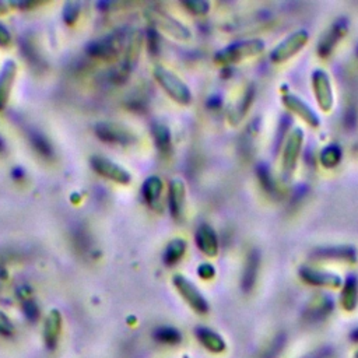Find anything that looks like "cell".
Returning <instances> with one entry per match:
<instances>
[{
  "instance_id": "1",
  "label": "cell",
  "mask_w": 358,
  "mask_h": 358,
  "mask_svg": "<svg viewBox=\"0 0 358 358\" xmlns=\"http://www.w3.org/2000/svg\"><path fill=\"white\" fill-rule=\"evenodd\" d=\"M154 78L159 87L179 105H189L192 101V92L182 78L164 66L154 69Z\"/></svg>"
},
{
  "instance_id": "2",
  "label": "cell",
  "mask_w": 358,
  "mask_h": 358,
  "mask_svg": "<svg viewBox=\"0 0 358 358\" xmlns=\"http://www.w3.org/2000/svg\"><path fill=\"white\" fill-rule=\"evenodd\" d=\"M124 42H126V31L124 29H116L105 36L94 41L88 46L90 56L99 59V60H113L124 50Z\"/></svg>"
},
{
  "instance_id": "3",
  "label": "cell",
  "mask_w": 358,
  "mask_h": 358,
  "mask_svg": "<svg viewBox=\"0 0 358 358\" xmlns=\"http://www.w3.org/2000/svg\"><path fill=\"white\" fill-rule=\"evenodd\" d=\"M263 50H264V42L262 39H257V38L246 39V41L232 43V45L218 50L214 56V60L218 64L227 66V64L238 63L248 57L257 56Z\"/></svg>"
},
{
  "instance_id": "4",
  "label": "cell",
  "mask_w": 358,
  "mask_h": 358,
  "mask_svg": "<svg viewBox=\"0 0 358 358\" xmlns=\"http://www.w3.org/2000/svg\"><path fill=\"white\" fill-rule=\"evenodd\" d=\"M147 20L152 24L154 28L164 32L165 35L176 39V41H187L192 38L190 29L182 24L179 20H176L173 15L164 10H148L145 11Z\"/></svg>"
},
{
  "instance_id": "5",
  "label": "cell",
  "mask_w": 358,
  "mask_h": 358,
  "mask_svg": "<svg viewBox=\"0 0 358 358\" xmlns=\"http://www.w3.org/2000/svg\"><path fill=\"white\" fill-rule=\"evenodd\" d=\"M140 50H141V35L138 31H134L129 36V42L124 46L123 56H122L119 66L112 71L110 80L115 84H123L130 77V74L133 73V70L138 62Z\"/></svg>"
},
{
  "instance_id": "6",
  "label": "cell",
  "mask_w": 358,
  "mask_h": 358,
  "mask_svg": "<svg viewBox=\"0 0 358 358\" xmlns=\"http://www.w3.org/2000/svg\"><path fill=\"white\" fill-rule=\"evenodd\" d=\"M173 285L178 291V294L182 296V299L197 313L204 315L208 310V303L203 294L199 291V288L185 275L182 274H175L173 278Z\"/></svg>"
},
{
  "instance_id": "7",
  "label": "cell",
  "mask_w": 358,
  "mask_h": 358,
  "mask_svg": "<svg viewBox=\"0 0 358 358\" xmlns=\"http://www.w3.org/2000/svg\"><path fill=\"white\" fill-rule=\"evenodd\" d=\"M94 131L99 140L109 144L127 145L136 141L134 133L129 127L116 122H98Z\"/></svg>"
},
{
  "instance_id": "8",
  "label": "cell",
  "mask_w": 358,
  "mask_h": 358,
  "mask_svg": "<svg viewBox=\"0 0 358 358\" xmlns=\"http://www.w3.org/2000/svg\"><path fill=\"white\" fill-rule=\"evenodd\" d=\"M309 34L305 29H298L280 42L270 53V60L274 63H284L296 55L308 42Z\"/></svg>"
},
{
  "instance_id": "9",
  "label": "cell",
  "mask_w": 358,
  "mask_h": 358,
  "mask_svg": "<svg viewBox=\"0 0 358 358\" xmlns=\"http://www.w3.org/2000/svg\"><path fill=\"white\" fill-rule=\"evenodd\" d=\"M312 90L319 108L323 112H330L334 105V94L330 77L324 70L317 69L312 73Z\"/></svg>"
},
{
  "instance_id": "10",
  "label": "cell",
  "mask_w": 358,
  "mask_h": 358,
  "mask_svg": "<svg viewBox=\"0 0 358 358\" xmlns=\"http://www.w3.org/2000/svg\"><path fill=\"white\" fill-rule=\"evenodd\" d=\"M302 143H303V131L299 127H295L287 137L284 151H282V171L287 176L292 175L295 171L296 162L299 159V154L302 150Z\"/></svg>"
},
{
  "instance_id": "11",
  "label": "cell",
  "mask_w": 358,
  "mask_h": 358,
  "mask_svg": "<svg viewBox=\"0 0 358 358\" xmlns=\"http://www.w3.org/2000/svg\"><path fill=\"white\" fill-rule=\"evenodd\" d=\"M91 166L96 173L101 176L110 179L120 185H127L131 180V175L127 169H124L122 165L110 161L109 158H105L102 155H94L91 158Z\"/></svg>"
},
{
  "instance_id": "12",
  "label": "cell",
  "mask_w": 358,
  "mask_h": 358,
  "mask_svg": "<svg viewBox=\"0 0 358 358\" xmlns=\"http://www.w3.org/2000/svg\"><path fill=\"white\" fill-rule=\"evenodd\" d=\"M282 105L291 110L294 115H296L299 119H302L306 124L310 127H319L320 126V119L319 116L313 112V109L299 96L294 94H284L282 95Z\"/></svg>"
},
{
  "instance_id": "13",
  "label": "cell",
  "mask_w": 358,
  "mask_h": 358,
  "mask_svg": "<svg viewBox=\"0 0 358 358\" xmlns=\"http://www.w3.org/2000/svg\"><path fill=\"white\" fill-rule=\"evenodd\" d=\"M185 199H186V186L185 182L179 178H175L169 182L168 186V206L171 215L173 218H179L185 208Z\"/></svg>"
},
{
  "instance_id": "14",
  "label": "cell",
  "mask_w": 358,
  "mask_h": 358,
  "mask_svg": "<svg viewBox=\"0 0 358 358\" xmlns=\"http://www.w3.org/2000/svg\"><path fill=\"white\" fill-rule=\"evenodd\" d=\"M62 324H63L62 313L57 309L49 310L43 324V340L49 350L56 348L60 338V333H62Z\"/></svg>"
},
{
  "instance_id": "15",
  "label": "cell",
  "mask_w": 358,
  "mask_h": 358,
  "mask_svg": "<svg viewBox=\"0 0 358 358\" xmlns=\"http://www.w3.org/2000/svg\"><path fill=\"white\" fill-rule=\"evenodd\" d=\"M194 241L197 248L208 257H214L218 253V239L215 235V231L207 225L201 224L194 235Z\"/></svg>"
},
{
  "instance_id": "16",
  "label": "cell",
  "mask_w": 358,
  "mask_h": 358,
  "mask_svg": "<svg viewBox=\"0 0 358 358\" xmlns=\"http://www.w3.org/2000/svg\"><path fill=\"white\" fill-rule=\"evenodd\" d=\"M17 76V63L7 60L0 71V110L7 105Z\"/></svg>"
},
{
  "instance_id": "17",
  "label": "cell",
  "mask_w": 358,
  "mask_h": 358,
  "mask_svg": "<svg viewBox=\"0 0 358 358\" xmlns=\"http://www.w3.org/2000/svg\"><path fill=\"white\" fill-rule=\"evenodd\" d=\"M299 275L303 281L317 285V287H330V288H337L341 285V278L333 273H324L319 270H312L309 267H303L299 271Z\"/></svg>"
},
{
  "instance_id": "18",
  "label": "cell",
  "mask_w": 358,
  "mask_h": 358,
  "mask_svg": "<svg viewBox=\"0 0 358 358\" xmlns=\"http://www.w3.org/2000/svg\"><path fill=\"white\" fill-rule=\"evenodd\" d=\"M196 337L200 341V344L211 352L218 354V352H222L225 350V341L222 340V337L218 333H215L210 329L199 327L196 330Z\"/></svg>"
},
{
  "instance_id": "19",
  "label": "cell",
  "mask_w": 358,
  "mask_h": 358,
  "mask_svg": "<svg viewBox=\"0 0 358 358\" xmlns=\"http://www.w3.org/2000/svg\"><path fill=\"white\" fill-rule=\"evenodd\" d=\"M154 143L162 154H168L172 147V137L169 127L162 122H155L151 127Z\"/></svg>"
},
{
  "instance_id": "20",
  "label": "cell",
  "mask_w": 358,
  "mask_h": 358,
  "mask_svg": "<svg viewBox=\"0 0 358 358\" xmlns=\"http://www.w3.org/2000/svg\"><path fill=\"white\" fill-rule=\"evenodd\" d=\"M340 302L341 306L345 310H354L357 303H358V282L354 277H350L344 285H343V291L340 295Z\"/></svg>"
},
{
  "instance_id": "21",
  "label": "cell",
  "mask_w": 358,
  "mask_h": 358,
  "mask_svg": "<svg viewBox=\"0 0 358 358\" xmlns=\"http://www.w3.org/2000/svg\"><path fill=\"white\" fill-rule=\"evenodd\" d=\"M162 189H164V183H162V179L157 175H152V176H148L144 182H143V186H141V194L144 197V200L147 203H154L159 199L161 193H162Z\"/></svg>"
},
{
  "instance_id": "22",
  "label": "cell",
  "mask_w": 358,
  "mask_h": 358,
  "mask_svg": "<svg viewBox=\"0 0 358 358\" xmlns=\"http://www.w3.org/2000/svg\"><path fill=\"white\" fill-rule=\"evenodd\" d=\"M186 252V242L182 238L172 239L164 250V262L166 264H175Z\"/></svg>"
},
{
  "instance_id": "23",
  "label": "cell",
  "mask_w": 358,
  "mask_h": 358,
  "mask_svg": "<svg viewBox=\"0 0 358 358\" xmlns=\"http://www.w3.org/2000/svg\"><path fill=\"white\" fill-rule=\"evenodd\" d=\"M31 143H32V147L38 151V154H41L42 157L45 158H49L52 157L53 154V150H52V145L49 143V140L41 134V133H34L31 136Z\"/></svg>"
},
{
  "instance_id": "24",
  "label": "cell",
  "mask_w": 358,
  "mask_h": 358,
  "mask_svg": "<svg viewBox=\"0 0 358 358\" xmlns=\"http://www.w3.org/2000/svg\"><path fill=\"white\" fill-rule=\"evenodd\" d=\"M80 8H81V3H78V1H67L64 4V7H63V11H62L63 21L67 25L76 24V21L80 17Z\"/></svg>"
},
{
  "instance_id": "25",
  "label": "cell",
  "mask_w": 358,
  "mask_h": 358,
  "mask_svg": "<svg viewBox=\"0 0 358 358\" xmlns=\"http://www.w3.org/2000/svg\"><path fill=\"white\" fill-rule=\"evenodd\" d=\"M155 338L165 344H176L180 341V334L173 327H159L155 331Z\"/></svg>"
},
{
  "instance_id": "26",
  "label": "cell",
  "mask_w": 358,
  "mask_h": 358,
  "mask_svg": "<svg viewBox=\"0 0 358 358\" xmlns=\"http://www.w3.org/2000/svg\"><path fill=\"white\" fill-rule=\"evenodd\" d=\"M182 6L185 8H187L192 14H206L210 8V4L207 1H203V0H190V1H183Z\"/></svg>"
},
{
  "instance_id": "27",
  "label": "cell",
  "mask_w": 358,
  "mask_h": 358,
  "mask_svg": "<svg viewBox=\"0 0 358 358\" xmlns=\"http://www.w3.org/2000/svg\"><path fill=\"white\" fill-rule=\"evenodd\" d=\"M340 158V152L336 147H329L326 150L322 151V155H320V159H322V164L324 166H333L337 164Z\"/></svg>"
},
{
  "instance_id": "28",
  "label": "cell",
  "mask_w": 358,
  "mask_h": 358,
  "mask_svg": "<svg viewBox=\"0 0 358 358\" xmlns=\"http://www.w3.org/2000/svg\"><path fill=\"white\" fill-rule=\"evenodd\" d=\"M14 331H15V327H14L13 322L3 310H0V334L10 337L14 334Z\"/></svg>"
},
{
  "instance_id": "29",
  "label": "cell",
  "mask_w": 358,
  "mask_h": 358,
  "mask_svg": "<svg viewBox=\"0 0 358 358\" xmlns=\"http://www.w3.org/2000/svg\"><path fill=\"white\" fill-rule=\"evenodd\" d=\"M282 350V340L280 337H277L271 344L270 347H267L263 352V358H275L277 354Z\"/></svg>"
},
{
  "instance_id": "30",
  "label": "cell",
  "mask_w": 358,
  "mask_h": 358,
  "mask_svg": "<svg viewBox=\"0 0 358 358\" xmlns=\"http://www.w3.org/2000/svg\"><path fill=\"white\" fill-rule=\"evenodd\" d=\"M197 274H199V277H201L203 280H210V278L214 277L215 270H214V267H213L210 263H201V264L199 266V268H197Z\"/></svg>"
},
{
  "instance_id": "31",
  "label": "cell",
  "mask_w": 358,
  "mask_h": 358,
  "mask_svg": "<svg viewBox=\"0 0 358 358\" xmlns=\"http://www.w3.org/2000/svg\"><path fill=\"white\" fill-rule=\"evenodd\" d=\"M10 43H11V34H10V31L7 29V27L0 22V46H1V48H6V46H8Z\"/></svg>"
},
{
  "instance_id": "32",
  "label": "cell",
  "mask_w": 358,
  "mask_h": 358,
  "mask_svg": "<svg viewBox=\"0 0 358 358\" xmlns=\"http://www.w3.org/2000/svg\"><path fill=\"white\" fill-rule=\"evenodd\" d=\"M324 357H326V350H319V351H316L315 354H312L308 358H324Z\"/></svg>"
},
{
  "instance_id": "33",
  "label": "cell",
  "mask_w": 358,
  "mask_h": 358,
  "mask_svg": "<svg viewBox=\"0 0 358 358\" xmlns=\"http://www.w3.org/2000/svg\"><path fill=\"white\" fill-rule=\"evenodd\" d=\"M7 10H8L7 4H6V3H0V15L6 14V13H7Z\"/></svg>"
},
{
  "instance_id": "34",
  "label": "cell",
  "mask_w": 358,
  "mask_h": 358,
  "mask_svg": "<svg viewBox=\"0 0 358 358\" xmlns=\"http://www.w3.org/2000/svg\"><path fill=\"white\" fill-rule=\"evenodd\" d=\"M351 338H352L354 341H358V329L351 334Z\"/></svg>"
},
{
  "instance_id": "35",
  "label": "cell",
  "mask_w": 358,
  "mask_h": 358,
  "mask_svg": "<svg viewBox=\"0 0 358 358\" xmlns=\"http://www.w3.org/2000/svg\"><path fill=\"white\" fill-rule=\"evenodd\" d=\"M0 150H3V141H1V138H0Z\"/></svg>"
},
{
  "instance_id": "36",
  "label": "cell",
  "mask_w": 358,
  "mask_h": 358,
  "mask_svg": "<svg viewBox=\"0 0 358 358\" xmlns=\"http://www.w3.org/2000/svg\"><path fill=\"white\" fill-rule=\"evenodd\" d=\"M354 358H358V351H355V354H354Z\"/></svg>"
}]
</instances>
